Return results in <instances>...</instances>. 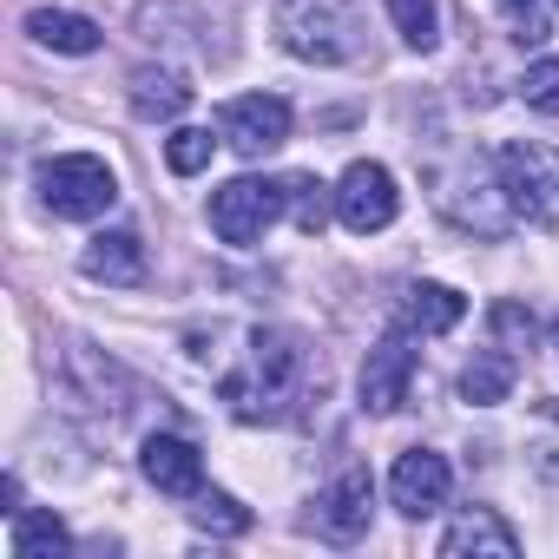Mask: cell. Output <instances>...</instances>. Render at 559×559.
<instances>
[{
  "mask_svg": "<svg viewBox=\"0 0 559 559\" xmlns=\"http://www.w3.org/2000/svg\"><path fill=\"white\" fill-rule=\"evenodd\" d=\"M310 382V349L290 330H250L243 369L224 376V402L237 421H276L284 402H297Z\"/></svg>",
  "mask_w": 559,
  "mask_h": 559,
  "instance_id": "1",
  "label": "cell"
},
{
  "mask_svg": "<svg viewBox=\"0 0 559 559\" xmlns=\"http://www.w3.org/2000/svg\"><path fill=\"white\" fill-rule=\"evenodd\" d=\"M276 40L297 60L343 67L362 53V14L356 0H276Z\"/></svg>",
  "mask_w": 559,
  "mask_h": 559,
  "instance_id": "2",
  "label": "cell"
},
{
  "mask_svg": "<svg viewBox=\"0 0 559 559\" xmlns=\"http://www.w3.org/2000/svg\"><path fill=\"white\" fill-rule=\"evenodd\" d=\"M493 178H500V198L513 217H526L533 230H552L559 224V165L546 145H526V139H507L493 152Z\"/></svg>",
  "mask_w": 559,
  "mask_h": 559,
  "instance_id": "3",
  "label": "cell"
},
{
  "mask_svg": "<svg viewBox=\"0 0 559 559\" xmlns=\"http://www.w3.org/2000/svg\"><path fill=\"white\" fill-rule=\"evenodd\" d=\"M112 198H119V178H112V165L93 158V152H60V158L40 165V204H47L53 217L86 224V217L112 211Z\"/></svg>",
  "mask_w": 559,
  "mask_h": 559,
  "instance_id": "4",
  "label": "cell"
},
{
  "mask_svg": "<svg viewBox=\"0 0 559 559\" xmlns=\"http://www.w3.org/2000/svg\"><path fill=\"white\" fill-rule=\"evenodd\" d=\"M284 204H290V185H276V178H230V185L211 191V230L243 250V243H257L276 217H284Z\"/></svg>",
  "mask_w": 559,
  "mask_h": 559,
  "instance_id": "5",
  "label": "cell"
},
{
  "mask_svg": "<svg viewBox=\"0 0 559 559\" xmlns=\"http://www.w3.org/2000/svg\"><path fill=\"white\" fill-rule=\"evenodd\" d=\"M395 211H402V191H395V171H389V165L356 158V165L336 178V217H343L356 237L389 230V224H395Z\"/></svg>",
  "mask_w": 559,
  "mask_h": 559,
  "instance_id": "6",
  "label": "cell"
},
{
  "mask_svg": "<svg viewBox=\"0 0 559 559\" xmlns=\"http://www.w3.org/2000/svg\"><path fill=\"white\" fill-rule=\"evenodd\" d=\"M217 132L230 152L243 158H263L290 139V99H276V93H243V99H224L217 106Z\"/></svg>",
  "mask_w": 559,
  "mask_h": 559,
  "instance_id": "7",
  "label": "cell"
},
{
  "mask_svg": "<svg viewBox=\"0 0 559 559\" xmlns=\"http://www.w3.org/2000/svg\"><path fill=\"white\" fill-rule=\"evenodd\" d=\"M369 513H376V480H369V467L349 461V467L317 493V533L336 539V546H356V539L369 533Z\"/></svg>",
  "mask_w": 559,
  "mask_h": 559,
  "instance_id": "8",
  "label": "cell"
},
{
  "mask_svg": "<svg viewBox=\"0 0 559 559\" xmlns=\"http://www.w3.org/2000/svg\"><path fill=\"white\" fill-rule=\"evenodd\" d=\"M448 487H454V467H448V454H435V448H408V454L395 461V474H389V500H395L408 520L441 513V507H448Z\"/></svg>",
  "mask_w": 559,
  "mask_h": 559,
  "instance_id": "9",
  "label": "cell"
},
{
  "mask_svg": "<svg viewBox=\"0 0 559 559\" xmlns=\"http://www.w3.org/2000/svg\"><path fill=\"white\" fill-rule=\"evenodd\" d=\"M408 382H415V343H408V330H395L362 362V408L369 415H395L408 402Z\"/></svg>",
  "mask_w": 559,
  "mask_h": 559,
  "instance_id": "10",
  "label": "cell"
},
{
  "mask_svg": "<svg viewBox=\"0 0 559 559\" xmlns=\"http://www.w3.org/2000/svg\"><path fill=\"white\" fill-rule=\"evenodd\" d=\"M139 467H145V480H152L158 493H171V500H198V493H204V454H198L185 435H152L145 454H139Z\"/></svg>",
  "mask_w": 559,
  "mask_h": 559,
  "instance_id": "11",
  "label": "cell"
},
{
  "mask_svg": "<svg viewBox=\"0 0 559 559\" xmlns=\"http://www.w3.org/2000/svg\"><path fill=\"white\" fill-rule=\"evenodd\" d=\"M520 533L493 513V507H467L448 533H441V559H513Z\"/></svg>",
  "mask_w": 559,
  "mask_h": 559,
  "instance_id": "12",
  "label": "cell"
},
{
  "mask_svg": "<svg viewBox=\"0 0 559 559\" xmlns=\"http://www.w3.org/2000/svg\"><path fill=\"white\" fill-rule=\"evenodd\" d=\"M80 270L93 276V284H119V290L145 284V243H139V230H99L86 243Z\"/></svg>",
  "mask_w": 559,
  "mask_h": 559,
  "instance_id": "13",
  "label": "cell"
},
{
  "mask_svg": "<svg viewBox=\"0 0 559 559\" xmlns=\"http://www.w3.org/2000/svg\"><path fill=\"white\" fill-rule=\"evenodd\" d=\"M461 317H467V297L448 290V284H408V297H402V330L408 336H448Z\"/></svg>",
  "mask_w": 559,
  "mask_h": 559,
  "instance_id": "14",
  "label": "cell"
},
{
  "mask_svg": "<svg viewBox=\"0 0 559 559\" xmlns=\"http://www.w3.org/2000/svg\"><path fill=\"white\" fill-rule=\"evenodd\" d=\"M513 382H520V356L493 343V349H480V356L461 369V402L493 408V402H507V395H513Z\"/></svg>",
  "mask_w": 559,
  "mask_h": 559,
  "instance_id": "15",
  "label": "cell"
},
{
  "mask_svg": "<svg viewBox=\"0 0 559 559\" xmlns=\"http://www.w3.org/2000/svg\"><path fill=\"white\" fill-rule=\"evenodd\" d=\"M185 106H191V86H185L171 67H139V73H132V112H139L145 126L178 119Z\"/></svg>",
  "mask_w": 559,
  "mask_h": 559,
  "instance_id": "16",
  "label": "cell"
},
{
  "mask_svg": "<svg viewBox=\"0 0 559 559\" xmlns=\"http://www.w3.org/2000/svg\"><path fill=\"white\" fill-rule=\"evenodd\" d=\"M27 34L53 53H99V27L86 14H67V8H34L27 14Z\"/></svg>",
  "mask_w": 559,
  "mask_h": 559,
  "instance_id": "17",
  "label": "cell"
},
{
  "mask_svg": "<svg viewBox=\"0 0 559 559\" xmlns=\"http://www.w3.org/2000/svg\"><path fill=\"white\" fill-rule=\"evenodd\" d=\"M8 546H14V559H53V552H73V533H67L53 513H27V507H21Z\"/></svg>",
  "mask_w": 559,
  "mask_h": 559,
  "instance_id": "18",
  "label": "cell"
},
{
  "mask_svg": "<svg viewBox=\"0 0 559 559\" xmlns=\"http://www.w3.org/2000/svg\"><path fill=\"white\" fill-rule=\"evenodd\" d=\"M191 520H198L204 533H217V539L250 533V507H243V500H230V493H217V487H204V493L191 500Z\"/></svg>",
  "mask_w": 559,
  "mask_h": 559,
  "instance_id": "19",
  "label": "cell"
},
{
  "mask_svg": "<svg viewBox=\"0 0 559 559\" xmlns=\"http://www.w3.org/2000/svg\"><path fill=\"white\" fill-rule=\"evenodd\" d=\"M389 14H395L402 40L415 53H435V40H441V8H435V0H389Z\"/></svg>",
  "mask_w": 559,
  "mask_h": 559,
  "instance_id": "20",
  "label": "cell"
},
{
  "mask_svg": "<svg viewBox=\"0 0 559 559\" xmlns=\"http://www.w3.org/2000/svg\"><path fill=\"white\" fill-rule=\"evenodd\" d=\"M211 152H217V139H211V132H198V126H185V132H171V139H165V165H171L178 178L204 171V165H211Z\"/></svg>",
  "mask_w": 559,
  "mask_h": 559,
  "instance_id": "21",
  "label": "cell"
},
{
  "mask_svg": "<svg viewBox=\"0 0 559 559\" xmlns=\"http://www.w3.org/2000/svg\"><path fill=\"white\" fill-rule=\"evenodd\" d=\"M520 99H526L533 112L559 119V53H552V60H539V67H526V80H520Z\"/></svg>",
  "mask_w": 559,
  "mask_h": 559,
  "instance_id": "22",
  "label": "cell"
},
{
  "mask_svg": "<svg viewBox=\"0 0 559 559\" xmlns=\"http://www.w3.org/2000/svg\"><path fill=\"white\" fill-rule=\"evenodd\" d=\"M290 198H297V230H310V237H317V230H323V217H330V198H336V191L323 198V185H317V178H290Z\"/></svg>",
  "mask_w": 559,
  "mask_h": 559,
  "instance_id": "23",
  "label": "cell"
},
{
  "mask_svg": "<svg viewBox=\"0 0 559 559\" xmlns=\"http://www.w3.org/2000/svg\"><path fill=\"white\" fill-rule=\"evenodd\" d=\"M533 461H539V474H546V480H559V402H546V408H539V435H533Z\"/></svg>",
  "mask_w": 559,
  "mask_h": 559,
  "instance_id": "24",
  "label": "cell"
},
{
  "mask_svg": "<svg viewBox=\"0 0 559 559\" xmlns=\"http://www.w3.org/2000/svg\"><path fill=\"white\" fill-rule=\"evenodd\" d=\"M493 336H500V349H526L533 343V317L520 304H493Z\"/></svg>",
  "mask_w": 559,
  "mask_h": 559,
  "instance_id": "25",
  "label": "cell"
},
{
  "mask_svg": "<svg viewBox=\"0 0 559 559\" xmlns=\"http://www.w3.org/2000/svg\"><path fill=\"white\" fill-rule=\"evenodd\" d=\"M500 8H507V14L520 21V40H546V27H539V14H533L539 0H500Z\"/></svg>",
  "mask_w": 559,
  "mask_h": 559,
  "instance_id": "26",
  "label": "cell"
},
{
  "mask_svg": "<svg viewBox=\"0 0 559 559\" xmlns=\"http://www.w3.org/2000/svg\"><path fill=\"white\" fill-rule=\"evenodd\" d=\"M552 349H559V323H552Z\"/></svg>",
  "mask_w": 559,
  "mask_h": 559,
  "instance_id": "27",
  "label": "cell"
}]
</instances>
